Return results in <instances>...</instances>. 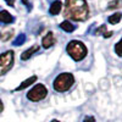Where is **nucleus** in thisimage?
I'll list each match as a JSON object with an SVG mask.
<instances>
[{"label": "nucleus", "instance_id": "nucleus-1", "mask_svg": "<svg viewBox=\"0 0 122 122\" xmlns=\"http://www.w3.org/2000/svg\"><path fill=\"white\" fill-rule=\"evenodd\" d=\"M64 15L73 21H86L89 17V6L87 0H65Z\"/></svg>", "mask_w": 122, "mask_h": 122}, {"label": "nucleus", "instance_id": "nucleus-2", "mask_svg": "<svg viewBox=\"0 0 122 122\" xmlns=\"http://www.w3.org/2000/svg\"><path fill=\"white\" fill-rule=\"evenodd\" d=\"M66 53L75 61H82L88 54V49L81 40H71L66 45Z\"/></svg>", "mask_w": 122, "mask_h": 122}, {"label": "nucleus", "instance_id": "nucleus-3", "mask_svg": "<svg viewBox=\"0 0 122 122\" xmlns=\"http://www.w3.org/2000/svg\"><path fill=\"white\" fill-rule=\"evenodd\" d=\"M75 84V76L70 72H62L59 76L55 77L54 82H53V87L56 92L59 93H64L67 92L68 89L72 88V86Z\"/></svg>", "mask_w": 122, "mask_h": 122}, {"label": "nucleus", "instance_id": "nucleus-4", "mask_svg": "<svg viewBox=\"0 0 122 122\" xmlns=\"http://www.w3.org/2000/svg\"><path fill=\"white\" fill-rule=\"evenodd\" d=\"M14 62H15L14 50H6L5 53L0 54V77L6 75L14 67Z\"/></svg>", "mask_w": 122, "mask_h": 122}, {"label": "nucleus", "instance_id": "nucleus-5", "mask_svg": "<svg viewBox=\"0 0 122 122\" xmlns=\"http://www.w3.org/2000/svg\"><path fill=\"white\" fill-rule=\"evenodd\" d=\"M48 95V89L44 84L42 83H37L32 89H29V92L27 93V99L30 100V101H40V100H43L45 99Z\"/></svg>", "mask_w": 122, "mask_h": 122}, {"label": "nucleus", "instance_id": "nucleus-6", "mask_svg": "<svg viewBox=\"0 0 122 122\" xmlns=\"http://www.w3.org/2000/svg\"><path fill=\"white\" fill-rule=\"evenodd\" d=\"M55 42H56V39H55V37H54V33H53V32H49V33H46V36L43 37V39H42V46H43L44 49H49V48H51V46L55 44Z\"/></svg>", "mask_w": 122, "mask_h": 122}, {"label": "nucleus", "instance_id": "nucleus-7", "mask_svg": "<svg viewBox=\"0 0 122 122\" xmlns=\"http://www.w3.org/2000/svg\"><path fill=\"white\" fill-rule=\"evenodd\" d=\"M37 82V76H30L29 78H27V79H25L23 82L20 84L18 87H16L15 88V92H18V90H23V89H26V88H28L30 84H33V83H36Z\"/></svg>", "mask_w": 122, "mask_h": 122}, {"label": "nucleus", "instance_id": "nucleus-8", "mask_svg": "<svg viewBox=\"0 0 122 122\" xmlns=\"http://www.w3.org/2000/svg\"><path fill=\"white\" fill-rule=\"evenodd\" d=\"M14 21H15L14 16L9 11H6V10H1V11H0V22L9 25V23H12Z\"/></svg>", "mask_w": 122, "mask_h": 122}, {"label": "nucleus", "instance_id": "nucleus-9", "mask_svg": "<svg viewBox=\"0 0 122 122\" xmlns=\"http://www.w3.org/2000/svg\"><path fill=\"white\" fill-rule=\"evenodd\" d=\"M61 9H62V3H61L60 0H55V1H53L51 5H50L49 12H50V15L56 16V15H59V12L61 11Z\"/></svg>", "mask_w": 122, "mask_h": 122}, {"label": "nucleus", "instance_id": "nucleus-10", "mask_svg": "<svg viewBox=\"0 0 122 122\" xmlns=\"http://www.w3.org/2000/svg\"><path fill=\"white\" fill-rule=\"evenodd\" d=\"M37 51H39V45H33V46H30L29 49H27L26 51L22 53V55H21V60H23V61L28 60L30 56H32L34 53H37Z\"/></svg>", "mask_w": 122, "mask_h": 122}, {"label": "nucleus", "instance_id": "nucleus-11", "mask_svg": "<svg viewBox=\"0 0 122 122\" xmlns=\"http://www.w3.org/2000/svg\"><path fill=\"white\" fill-rule=\"evenodd\" d=\"M60 28L62 30H65V32H67V33H72L73 30L76 29L75 25H72V22H70L68 20H65V21L61 22L60 23Z\"/></svg>", "mask_w": 122, "mask_h": 122}, {"label": "nucleus", "instance_id": "nucleus-12", "mask_svg": "<svg viewBox=\"0 0 122 122\" xmlns=\"http://www.w3.org/2000/svg\"><path fill=\"white\" fill-rule=\"evenodd\" d=\"M121 20H122V12H116V14H114V15L109 16L107 21H109L110 25H117Z\"/></svg>", "mask_w": 122, "mask_h": 122}, {"label": "nucleus", "instance_id": "nucleus-13", "mask_svg": "<svg viewBox=\"0 0 122 122\" xmlns=\"http://www.w3.org/2000/svg\"><path fill=\"white\" fill-rule=\"evenodd\" d=\"M95 33L97 34H100V33H103V37L104 38H110L111 36H112V32L111 30H106V27H105V25H101L97 30H95Z\"/></svg>", "mask_w": 122, "mask_h": 122}, {"label": "nucleus", "instance_id": "nucleus-14", "mask_svg": "<svg viewBox=\"0 0 122 122\" xmlns=\"http://www.w3.org/2000/svg\"><path fill=\"white\" fill-rule=\"evenodd\" d=\"M26 39H27V37H26V34L25 33H21L20 34L15 40H14V45L15 46H20V45H22V44H25V42H26Z\"/></svg>", "mask_w": 122, "mask_h": 122}, {"label": "nucleus", "instance_id": "nucleus-15", "mask_svg": "<svg viewBox=\"0 0 122 122\" xmlns=\"http://www.w3.org/2000/svg\"><path fill=\"white\" fill-rule=\"evenodd\" d=\"M121 6H122V0H112V1L109 3L107 9L109 10H116V9H118Z\"/></svg>", "mask_w": 122, "mask_h": 122}, {"label": "nucleus", "instance_id": "nucleus-16", "mask_svg": "<svg viewBox=\"0 0 122 122\" xmlns=\"http://www.w3.org/2000/svg\"><path fill=\"white\" fill-rule=\"evenodd\" d=\"M12 34H14V30L12 29L11 30H6V32L0 34V39H1L3 42H7V40H10V39L12 38Z\"/></svg>", "mask_w": 122, "mask_h": 122}, {"label": "nucleus", "instance_id": "nucleus-17", "mask_svg": "<svg viewBox=\"0 0 122 122\" xmlns=\"http://www.w3.org/2000/svg\"><path fill=\"white\" fill-rule=\"evenodd\" d=\"M115 53H116L117 56L122 57V38L115 44Z\"/></svg>", "mask_w": 122, "mask_h": 122}, {"label": "nucleus", "instance_id": "nucleus-18", "mask_svg": "<svg viewBox=\"0 0 122 122\" xmlns=\"http://www.w3.org/2000/svg\"><path fill=\"white\" fill-rule=\"evenodd\" d=\"M22 4H25V6L27 7L28 11H30V10H32V5H30V3L28 1V0H22Z\"/></svg>", "mask_w": 122, "mask_h": 122}, {"label": "nucleus", "instance_id": "nucleus-19", "mask_svg": "<svg viewBox=\"0 0 122 122\" xmlns=\"http://www.w3.org/2000/svg\"><path fill=\"white\" fill-rule=\"evenodd\" d=\"M83 122H95V118L93 116H86L84 120H83Z\"/></svg>", "mask_w": 122, "mask_h": 122}, {"label": "nucleus", "instance_id": "nucleus-20", "mask_svg": "<svg viewBox=\"0 0 122 122\" xmlns=\"http://www.w3.org/2000/svg\"><path fill=\"white\" fill-rule=\"evenodd\" d=\"M5 1L7 3V5H9V6H11V7H14V6H15V0H5Z\"/></svg>", "mask_w": 122, "mask_h": 122}, {"label": "nucleus", "instance_id": "nucleus-21", "mask_svg": "<svg viewBox=\"0 0 122 122\" xmlns=\"http://www.w3.org/2000/svg\"><path fill=\"white\" fill-rule=\"evenodd\" d=\"M4 111V104H3V100L0 99V114H1Z\"/></svg>", "mask_w": 122, "mask_h": 122}, {"label": "nucleus", "instance_id": "nucleus-22", "mask_svg": "<svg viewBox=\"0 0 122 122\" xmlns=\"http://www.w3.org/2000/svg\"><path fill=\"white\" fill-rule=\"evenodd\" d=\"M50 122H60V121H59V120H51Z\"/></svg>", "mask_w": 122, "mask_h": 122}]
</instances>
